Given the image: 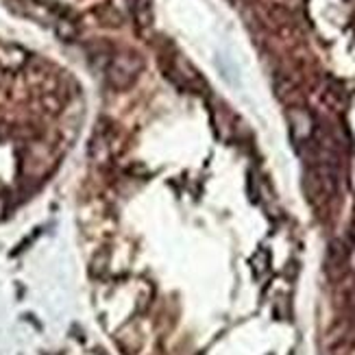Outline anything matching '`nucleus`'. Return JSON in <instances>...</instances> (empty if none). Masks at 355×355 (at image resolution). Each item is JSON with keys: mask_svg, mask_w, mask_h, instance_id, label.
Returning a JSON list of instances; mask_svg holds the SVG:
<instances>
[{"mask_svg": "<svg viewBox=\"0 0 355 355\" xmlns=\"http://www.w3.org/2000/svg\"><path fill=\"white\" fill-rule=\"evenodd\" d=\"M137 70H140V61L131 55H125V57H118L114 61V70H112V81L118 85V87H127L133 83Z\"/></svg>", "mask_w": 355, "mask_h": 355, "instance_id": "1", "label": "nucleus"}]
</instances>
